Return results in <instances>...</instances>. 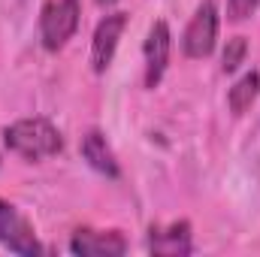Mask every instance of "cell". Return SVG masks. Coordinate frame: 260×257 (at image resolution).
<instances>
[{
	"label": "cell",
	"mask_w": 260,
	"mask_h": 257,
	"mask_svg": "<svg viewBox=\"0 0 260 257\" xmlns=\"http://www.w3.org/2000/svg\"><path fill=\"white\" fill-rule=\"evenodd\" d=\"M115 0H97V6H112Z\"/></svg>",
	"instance_id": "obj_13"
},
{
	"label": "cell",
	"mask_w": 260,
	"mask_h": 257,
	"mask_svg": "<svg viewBox=\"0 0 260 257\" xmlns=\"http://www.w3.org/2000/svg\"><path fill=\"white\" fill-rule=\"evenodd\" d=\"M70 251L79 257H121L127 251V239L121 236V230L82 227L70 236Z\"/></svg>",
	"instance_id": "obj_7"
},
{
	"label": "cell",
	"mask_w": 260,
	"mask_h": 257,
	"mask_svg": "<svg viewBox=\"0 0 260 257\" xmlns=\"http://www.w3.org/2000/svg\"><path fill=\"white\" fill-rule=\"evenodd\" d=\"M170 49H173V34L167 21H154L148 27L145 46H142V58H145V88H157L167 64H170Z\"/></svg>",
	"instance_id": "obj_6"
},
{
	"label": "cell",
	"mask_w": 260,
	"mask_h": 257,
	"mask_svg": "<svg viewBox=\"0 0 260 257\" xmlns=\"http://www.w3.org/2000/svg\"><path fill=\"white\" fill-rule=\"evenodd\" d=\"M79 148H82V157L88 160V167L97 170L100 176H106V179H118V176H121V167H118L115 151H112V145L106 142L103 130L91 127L82 136V145H79Z\"/></svg>",
	"instance_id": "obj_9"
},
{
	"label": "cell",
	"mask_w": 260,
	"mask_h": 257,
	"mask_svg": "<svg viewBox=\"0 0 260 257\" xmlns=\"http://www.w3.org/2000/svg\"><path fill=\"white\" fill-rule=\"evenodd\" d=\"M3 145L24 160H46L64 151V136L49 118H18L3 127Z\"/></svg>",
	"instance_id": "obj_1"
},
{
	"label": "cell",
	"mask_w": 260,
	"mask_h": 257,
	"mask_svg": "<svg viewBox=\"0 0 260 257\" xmlns=\"http://www.w3.org/2000/svg\"><path fill=\"white\" fill-rule=\"evenodd\" d=\"M257 6L260 0H227V18L230 21H245Z\"/></svg>",
	"instance_id": "obj_12"
},
{
	"label": "cell",
	"mask_w": 260,
	"mask_h": 257,
	"mask_svg": "<svg viewBox=\"0 0 260 257\" xmlns=\"http://www.w3.org/2000/svg\"><path fill=\"white\" fill-rule=\"evenodd\" d=\"M245 55H248L245 37H230L227 46H224V55H221V70H224V73H236L239 64L245 61Z\"/></svg>",
	"instance_id": "obj_11"
},
{
	"label": "cell",
	"mask_w": 260,
	"mask_h": 257,
	"mask_svg": "<svg viewBox=\"0 0 260 257\" xmlns=\"http://www.w3.org/2000/svg\"><path fill=\"white\" fill-rule=\"evenodd\" d=\"M145 248L160 257H185L194 251L191 239V224L188 221H173L167 227H151L145 236Z\"/></svg>",
	"instance_id": "obj_8"
},
{
	"label": "cell",
	"mask_w": 260,
	"mask_h": 257,
	"mask_svg": "<svg viewBox=\"0 0 260 257\" xmlns=\"http://www.w3.org/2000/svg\"><path fill=\"white\" fill-rule=\"evenodd\" d=\"M127 27V12H109L97 21L94 27V40H91V67L94 73H106L112 67L118 40Z\"/></svg>",
	"instance_id": "obj_5"
},
{
	"label": "cell",
	"mask_w": 260,
	"mask_h": 257,
	"mask_svg": "<svg viewBox=\"0 0 260 257\" xmlns=\"http://www.w3.org/2000/svg\"><path fill=\"white\" fill-rule=\"evenodd\" d=\"M79 0H46L40 9V40L46 52H61L79 30Z\"/></svg>",
	"instance_id": "obj_2"
},
{
	"label": "cell",
	"mask_w": 260,
	"mask_h": 257,
	"mask_svg": "<svg viewBox=\"0 0 260 257\" xmlns=\"http://www.w3.org/2000/svg\"><path fill=\"white\" fill-rule=\"evenodd\" d=\"M0 245L9 248L12 254H40L43 251L27 218H21L15 212V206L6 200H0Z\"/></svg>",
	"instance_id": "obj_4"
},
{
	"label": "cell",
	"mask_w": 260,
	"mask_h": 257,
	"mask_svg": "<svg viewBox=\"0 0 260 257\" xmlns=\"http://www.w3.org/2000/svg\"><path fill=\"white\" fill-rule=\"evenodd\" d=\"M215 43H218V6L215 0H203L182 34V52L200 61L215 52Z\"/></svg>",
	"instance_id": "obj_3"
},
{
	"label": "cell",
	"mask_w": 260,
	"mask_h": 257,
	"mask_svg": "<svg viewBox=\"0 0 260 257\" xmlns=\"http://www.w3.org/2000/svg\"><path fill=\"white\" fill-rule=\"evenodd\" d=\"M257 97H260V73L257 70H248V73L227 91V106H230L233 115H245V112L254 106Z\"/></svg>",
	"instance_id": "obj_10"
}]
</instances>
